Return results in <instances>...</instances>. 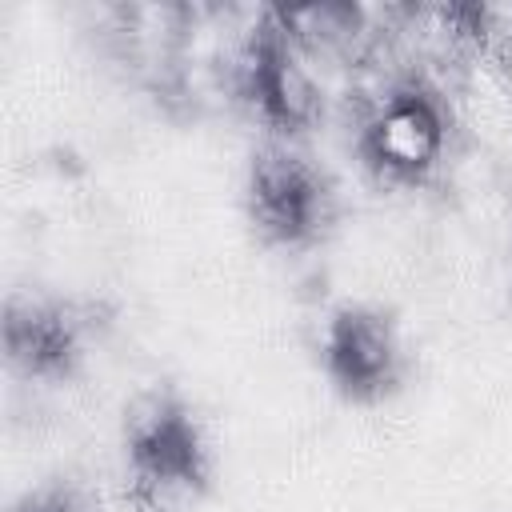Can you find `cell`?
<instances>
[{
    "label": "cell",
    "mask_w": 512,
    "mask_h": 512,
    "mask_svg": "<svg viewBox=\"0 0 512 512\" xmlns=\"http://www.w3.org/2000/svg\"><path fill=\"white\" fill-rule=\"evenodd\" d=\"M120 456L124 476L148 508H160V500L172 496H204L216 480L204 416L172 384H156L124 408Z\"/></svg>",
    "instance_id": "1"
},
{
    "label": "cell",
    "mask_w": 512,
    "mask_h": 512,
    "mask_svg": "<svg viewBox=\"0 0 512 512\" xmlns=\"http://www.w3.org/2000/svg\"><path fill=\"white\" fill-rule=\"evenodd\" d=\"M240 204L264 248L304 252L336 220V184L300 140L264 136L244 160Z\"/></svg>",
    "instance_id": "2"
},
{
    "label": "cell",
    "mask_w": 512,
    "mask_h": 512,
    "mask_svg": "<svg viewBox=\"0 0 512 512\" xmlns=\"http://www.w3.org/2000/svg\"><path fill=\"white\" fill-rule=\"evenodd\" d=\"M236 96L260 120L272 140H304L324 112V96L300 56V36L292 12L268 8L256 16L236 48Z\"/></svg>",
    "instance_id": "3"
},
{
    "label": "cell",
    "mask_w": 512,
    "mask_h": 512,
    "mask_svg": "<svg viewBox=\"0 0 512 512\" xmlns=\"http://www.w3.org/2000/svg\"><path fill=\"white\" fill-rule=\"evenodd\" d=\"M316 364L332 396L352 408H380L408 384V340L400 320L376 300H340L316 336Z\"/></svg>",
    "instance_id": "4"
},
{
    "label": "cell",
    "mask_w": 512,
    "mask_h": 512,
    "mask_svg": "<svg viewBox=\"0 0 512 512\" xmlns=\"http://www.w3.org/2000/svg\"><path fill=\"white\" fill-rule=\"evenodd\" d=\"M448 136H452V116L444 92L424 76H404L388 84V92L360 120L356 160L380 184L416 188L440 168L448 152Z\"/></svg>",
    "instance_id": "5"
},
{
    "label": "cell",
    "mask_w": 512,
    "mask_h": 512,
    "mask_svg": "<svg viewBox=\"0 0 512 512\" xmlns=\"http://www.w3.org/2000/svg\"><path fill=\"white\" fill-rule=\"evenodd\" d=\"M92 348V312L64 292L12 288L0 312V352L12 376L28 384H68L84 372Z\"/></svg>",
    "instance_id": "6"
},
{
    "label": "cell",
    "mask_w": 512,
    "mask_h": 512,
    "mask_svg": "<svg viewBox=\"0 0 512 512\" xmlns=\"http://www.w3.org/2000/svg\"><path fill=\"white\" fill-rule=\"evenodd\" d=\"M8 512H88L84 496L76 492V484L68 480H40L32 488H24Z\"/></svg>",
    "instance_id": "7"
},
{
    "label": "cell",
    "mask_w": 512,
    "mask_h": 512,
    "mask_svg": "<svg viewBox=\"0 0 512 512\" xmlns=\"http://www.w3.org/2000/svg\"><path fill=\"white\" fill-rule=\"evenodd\" d=\"M148 512H164V508H148Z\"/></svg>",
    "instance_id": "8"
}]
</instances>
